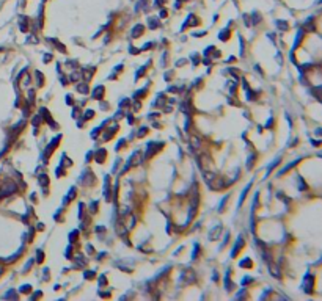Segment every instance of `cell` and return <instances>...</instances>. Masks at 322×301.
<instances>
[{"mask_svg": "<svg viewBox=\"0 0 322 301\" xmlns=\"http://www.w3.org/2000/svg\"><path fill=\"white\" fill-rule=\"evenodd\" d=\"M242 248H244V240H242V237H239V238H237V243L234 245V249H233L231 256H233V257H236V256L240 253V249H242Z\"/></svg>", "mask_w": 322, "mask_h": 301, "instance_id": "obj_1", "label": "cell"}, {"mask_svg": "<svg viewBox=\"0 0 322 301\" xmlns=\"http://www.w3.org/2000/svg\"><path fill=\"white\" fill-rule=\"evenodd\" d=\"M143 32H145V27L141 24H137L135 27H134V30H132V38H138V36H141L143 35Z\"/></svg>", "mask_w": 322, "mask_h": 301, "instance_id": "obj_2", "label": "cell"}, {"mask_svg": "<svg viewBox=\"0 0 322 301\" xmlns=\"http://www.w3.org/2000/svg\"><path fill=\"white\" fill-rule=\"evenodd\" d=\"M221 231H223V228H221V226H217V228L209 234V237H211V240H217L218 238V235L221 234Z\"/></svg>", "mask_w": 322, "mask_h": 301, "instance_id": "obj_3", "label": "cell"}, {"mask_svg": "<svg viewBox=\"0 0 322 301\" xmlns=\"http://www.w3.org/2000/svg\"><path fill=\"white\" fill-rule=\"evenodd\" d=\"M105 155H107L105 149H99V150H97V154H96V162H97V163H102V162H104V159H105Z\"/></svg>", "mask_w": 322, "mask_h": 301, "instance_id": "obj_4", "label": "cell"}, {"mask_svg": "<svg viewBox=\"0 0 322 301\" xmlns=\"http://www.w3.org/2000/svg\"><path fill=\"white\" fill-rule=\"evenodd\" d=\"M102 96H104V86H97L93 93V97L94 99H102Z\"/></svg>", "mask_w": 322, "mask_h": 301, "instance_id": "obj_5", "label": "cell"}, {"mask_svg": "<svg viewBox=\"0 0 322 301\" xmlns=\"http://www.w3.org/2000/svg\"><path fill=\"white\" fill-rule=\"evenodd\" d=\"M39 184H41L42 187H47V185H49V179H47L46 174H41V176H39Z\"/></svg>", "mask_w": 322, "mask_h": 301, "instance_id": "obj_6", "label": "cell"}, {"mask_svg": "<svg viewBox=\"0 0 322 301\" xmlns=\"http://www.w3.org/2000/svg\"><path fill=\"white\" fill-rule=\"evenodd\" d=\"M230 33H231V32H230V28H225L223 32H220V39H221V41H223V39L226 41V39H228V36H230Z\"/></svg>", "mask_w": 322, "mask_h": 301, "instance_id": "obj_7", "label": "cell"}, {"mask_svg": "<svg viewBox=\"0 0 322 301\" xmlns=\"http://www.w3.org/2000/svg\"><path fill=\"white\" fill-rule=\"evenodd\" d=\"M240 267H242V268H247V267L250 268V267H252V259H244V260L240 262Z\"/></svg>", "mask_w": 322, "mask_h": 301, "instance_id": "obj_8", "label": "cell"}, {"mask_svg": "<svg viewBox=\"0 0 322 301\" xmlns=\"http://www.w3.org/2000/svg\"><path fill=\"white\" fill-rule=\"evenodd\" d=\"M277 25H278V28H281V30L288 28V22L286 20H277Z\"/></svg>", "mask_w": 322, "mask_h": 301, "instance_id": "obj_9", "label": "cell"}, {"mask_svg": "<svg viewBox=\"0 0 322 301\" xmlns=\"http://www.w3.org/2000/svg\"><path fill=\"white\" fill-rule=\"evenodd\" d=\"M79 93H85V94H87V93H88V88H87V85L80 83V85H79Z\"/></svg>", "mask_w": 322, "mask_h": 301, "instance_id": "obj_10", "label": "cell"}, {"mask_svg": "<svg viewBox=\"0 0 322 301\" xmlns=\"http://www.w3.org/2000/svg\"><path fill=\"white\" fill-rule=\"evenodd\" d=\"M36 79H38V86L42 85V74L41 72H36Z\"/></svg>", "mask_w": 322, "mask_h": 301, "instance_id": "obj_11", "label": "cell"}, {"mask_svg": "<svg viewBox=\"0 0 322 301\" xmlns=\"http://www.w3.org/2000/svg\"><path fill=\"white\" fill-rule=\"evenodd\" d=\"M30 289H32L30 286H22V287H20V292H24V293H29V292H30Z\"/></svg>", "mask_w": 322, "mask_h": 301, "instance_id": "obj_12", "label": "cell"}, {"mask_svg": "<svg viewBox=\"0 0 322 301\" xmlns=\"http://www.w3.org/2000/svg\"><path fill=\"white\" fill-rule=\"evenodd\" d=\"M143 72H145V68H140V69H138V72H137V77H135V79H140L141 75H143Z\"/></svg>", "mask_w": 322, "mask_h": 301, "instance_id": "obj_13", "label": "cell"}, {"mask_svg": "<svg viewBox=\"0 0 322 301\" xmlns=\"http://www.w3.org/2000/svg\"><path fill=\"white\" fill-rule=\"evenodd\" d=\"M42 259H44V254L41 253V251H38V259H36V260L41 264V262H42Z\"/></svg>", "mask_w": 322, "mask_h": 301, "instance_id": "obj_14", "label": "cell"}, {"mask_svg": "<svg viewBox=\"0 0 322 301\" xmlns=\"http://www.w3.org/2000/svg\"><path fill=\"white\" fill-rule=\"evenodd\" d=\"M69 237H71V242H72V240H77V231L71 232V235H69Z\"/></svg>", "mask_w": 322, "mask_h": 301, "instance_id": "obj_15", "label": "cell"}, {"mask_svg": "<svg viewBox=\"0 0 322 301\" xmlns=\"http://www.w3.org/2000/svg\"><path fill=\"white\" fill-rule=\"evenodd\" d=\"M93 113H94L93 110H88V111H87V116H83V118H85V119H90V118H93Z\"/></svg>", "mask_w": 322, "mask_h": 301, "instance_id": "obj_16", "label": "cell"}, {"mask_svg": "<svg viewBox=\"0 0 322 301\" xmlns=\"http://www.w3.org/2000/svg\"><path fill=\"white\" fill-rule=\"evenodd\" d=\"M146 132H148V129H146V127H143V129H141V130L138 132V137H143V135H145Z\"/></svg>", "mask_w": 322, "mask_h": 301, "instance_id": "obj_17", "label": "cell"}, {"mask_svg": "<svg viewBox=\"0 0 322 301\" xmlns=\"http://www.w3.org/2000/svg\"><path fill=\"white\" fill-rule=\"evenodd\" d=\"M228 198H230V194H226V196H225V199H228ZM223 204H225V201H223V199H221V204H220V210H221V209H223Z\"/></svg>", "mask_w": 322, "mask_h": 301, "instance_id": "obj_18", "label": "cell"}, {"mask_svg": "<svg viewBox=\"0 0 322 301\" xmlns=\"http://www.w3.org/2000/svg\"><path fill=\"white\" fill-rule=\"evenodd\" d=\"M93 276H94V273H93V271H90V273H87V278H88V279H91V278H93Z\"/></svg>", "mask_w": 322, "mask_h": 301, "instance_id": "obj_19", "label": "cell"}]
</instances>
